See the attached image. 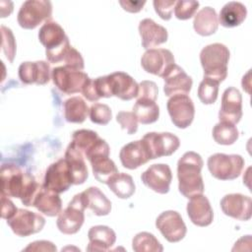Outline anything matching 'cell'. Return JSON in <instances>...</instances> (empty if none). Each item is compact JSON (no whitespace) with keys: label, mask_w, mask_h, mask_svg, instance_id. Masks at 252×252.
<instances>
[{"label":"cell","mask_w":252,"mask_h":252,"mask_svg":"<svg viewBox=\"0 0 252 252\" xmlns=\"http://www.w3.org/2000/svg\"><path fill=\"white\" fill-rule=\"evenodd\" d=\"M1 195L21 199L23 205L31 207L41 186L35 178L20 166L4 163L1 166Z\"/></svg>","instance_id":"obj_1"},{"label":"cell","mask_w":252,"mask_h":252,"mask_svg":"<svg viewBox=\"0 0 252 252\" xmlns=\"http://www.w3.org/2000/svg\"><path fill=\"white\" fill-rule=\"evenodd\" d=\"M204 161L199 154L193 151L186 152L177 162L178 190L185 197L203 194L204 182L201 175Z\"/></svg>","instance_id":"obj_2"},{"label":"cell","mask_w":252,"mask_h":252,"mask_svg":"<svg viewBox=\"0 0 252 252\" xmlns=\"http://www.w3.org/2000/svg\"><path fill=\"white\" fill-rule=\"evenodd\" d=\"M93 83L98 98L116 96L122 100H131L138 95L139 85L124 72H114L97 77L93 79Z\"/></svg>","instance_id":"obj_3"},{"label":"cell","mask_w":252,"mask_h":252,"mask_svg":"<svg viewBox=\"0 0 252 252\" xmlns=\"http://www.w3.org/2000/svg\"><path fill=\"white\" fill-rule=\"evenodd\" d=\"M38 39L45 47L46 59L53 64L63 62L71 47L63 28L53 21L45 22L38 32Z\"/></svg>","instance_id":"obj_4"},{"label":"cell","mask_w":252,"mask_h":252,"mask_svg":"<svg viewBox=\"0 0 252 252\" xmlns=\"http://www.w3.org/2000/svg\"><path fill=\"white\" fill-rule=\"evenodd\" d=\"M229 56L228 48L222 43L216 42L205 46L200 52V62L204 70V77L219 83L224 81L227 76Z\"/></svg>","instance_id":"obj_5"},{"label":"cell","mask_w":252,"mask_h":252,"mask_svg":"<svg viewBox=\"0 0 252 252\" xmlns=\"http://www.w3.org/2000/svg\"><path fill=\"white\" fill-rule=\"evenodd\" d=\"M52 4L47 0H28L18 12V24L25 30H33L42 22L51 21Z\"/></svg>","instance_id":"obj_6"},{"label":"cell","mask_w":252,"mask_h":252,"mask_svg":"<svg viewBox=\"0 0 252 252\" xmlns=\"http://www.w3.org/2000/svg\"><path fill=\"white\" fill-rule=\"evenodd\" d=\"M207 165L215 178L219 180H233L240 175L244 167V159L239 155L217 153L208 158Z\"/></svg>","instance_id":"obj_7"},{"label":"cell","mask_w":252,"mask_h":252,"mask_svg":"<svg viewBox=\"0 0 252 252\" xmlns=\"http://www.w3.org/2000/svg\"><path fill=\"white\" fill-rule=\"evenodd\" d=\"M51 79L54 86L63 94H73L82 93L90 77L81 70H76L68 66H58L52 69Z\"/></svg>","instance_id":"obj_8"},{"label":"cell","mask_w":252,"mask_h":252,"mask_svg":"<svg viewBox=\"0 0 252 252\" xmlns=\"http://www.w3.org/2000/svg\"><path fill=\"white\" fill-rule=\"evenodd\" d=\"M149 153L150 159L171 156L180 146L177 136L168 132H150L142 138Z\"/></svg>","instance_id":"obj_9"},{"label":"cell","mask_w":252,"mask_h":252,"mask_svg":"<svg viewBox=\"0 0 252 252\" xmlns=\"http://www.w3.org/2000/svg\"><path fill=\"white\" fill-rule=\"evenodd\" d=\"M85 210L86 208L79 193L73 197L66 209L58 215L56 221L58 229L64 234L77 233L84 223Z\"/></svg>","instance_id":"obj_10"},{"label":"cell","mask_w":252,"mask_h":252,"mask_svg":"<svg viewBox=\"0 0 252 252\" xmlns=\"http://www.w3.org/2000/svg\"><path fill=\"white\" fill-rule=\"evenodd\" d=\"M72 185H74L73 175L65 158H60L49 165L44 175L43 188L60 194L67 191Z\"/></svg>","instance_id":"obj_11"},{"label":"cell","mask_w":252,"mask_h":252,"mask_svg":"<svg viewBox=\"0 0 252 252\" xmlns=\"http://www.w3.org/2000/svg\"><path fill=\"white\" fill-rule=\"evenodd\" d=\"M7 223L16 235L27 237L41 231L45 224V220L34 212L18 209L16 214L10 220H7Z\"/></svg>","instance_id":"obj_12"},{"label":"cell","mask_w":252,"mask_h":252,"mask_svg":"<svg viewBox=\"0 0 252 252\" xmlns=\"http://www.w3.org/2000/svg\"><path fill=\"white\" fill-rule=\"evenodd\" d=\"M166 108L172 123L180 129L191 125L195 115V106L187 94H175L167 100Z\"/></svg>","instance_id":"obj_13"},{"label":"cell","mask_w":252,"mask_h":252,"mask_svg":"<svg viewBox=\"0 0 252 252\" xmlns=\"http://www.w3.org/2000/svg\"><path fill=\"white\" fill-rule=\"evenodd\" d=\"M175 64L172 52L165 48L148 49L141 58L143 69L150 74L163 78Z\"/></svg>","instance_id":"obj_14"},{"label":"cell","mask_w":252,"mask_h":252,"mask_svg":"<svg viewBox=\"0 0 252 252\" xmlns=\"http://www.w3.org/2000/svg\"><path fill=\"white\" fill-rule=\"evenodd\" d=\"M156 226L161 235L171 243L179 242L184 238L187 232L186 225L176 211L162 212L156 220Z\"/></svg>","instance_id":"obj_15"},{"label":"cell","mask_w":252,"mask_h":252,"mask_svg":"<svg viewBox=\"0 0 252 252\" xmlns=\"http://www.w3.org/2000/svg\"><path fill=\"white\" fill-rule=\"evenodd\" d=\"M142 182L158 194H166L169 191L172 173L169 165L165 163L152 164L141 175Z\"/></svg>","instance_id":"obj_16"},{"label":"cell","mask_w":252,"mask_h":252,"mask_svg":"<svg viewBox=\"0 0 252 252\" xmlns=\"http://www.w3.org/2000/svg\"><path fill=\"white\" fill-rule=\"evenodd\" d=\"M242 117V96L240 92L229 87L225 89L221 96L219 119L220 122L237 124Z\"/></svg>","instance_id":"obj_17"},{"label":"cell","mask_w":252,"mask_h":252,"mask_svg":"<svg viewBox=\"0 0 252 252\" xmlns=\"http://www.w3.org/2000/svg\"><path fill=\"white\" fill-rule=\"evenodd\" d=\"M220 209L225 216L245 221L252 216V201L240 193L227 194L220 200Z\"/></svg>","instance_id":"obj_18"},{"label":"cell","mask_w":252,"mask_h":252,"mask_svg":"<svg viewBox=\"0 0 252 252\" xmlns=\"http://www.w3.org/2000/svg\"><path fill=\"white\" fill-rule=\"evenodd\" d=\"M163 92L166 96L175 94H187L191 91L192 78L178 65L174 64L163 77Z\"/></svg>","instance_id":"obj_19"},{"label":"cell","mask_w":252,"mask_h":252,"mask_svg":"<svg viewBox=\"0 0 252 252\" xmlns=\"http://www.w3.org/2000/svg\"><path fill=\"white\" fill-rule=\"evenodd\" d=\"M19 78L26 85H45L50 81V66L45 61L23 62L18 70Z\"/></svg>","instance_id":"obj_20"},{"label":"cell","mask_w":252,"mask_h":252,"mask_svg":"<svg viewBox=\"0 0 252 252\" xmlns=\"http://www.w3.org/2000/svg\"><path fill=\"white\" fill-rule=\"evenodd\" d=\"M186 211L190 220L197 226H208L213 221V209L209 199L203 194L191 197L187 203Z\"/></svg>","instance_id":"obj_21"},{"label":"cell","mask_w":252,"mask_h":252,"mask_svg":"<svg viewBox=\"0 0 252 252\" xmlns=\"http://www.w3.org/2000/svg\"><path fill=\"white\" fill-rule=\"evenodd\" d=\"M138 30L141 36L142 46L147 50L166 42L168 38L166 29L157 24L152 19L142 20L139 24Z\"/></svg>","instance_id":"obj_22"},{"label":"cell","mask_w":252,"mask_h":252,"mask_svg":"<svg viewBox=\"0 0 252 252\" xmlns=\"http://www.w3.org/2000/svg\"><path fill=\"white\" fill-rule=\"evenodd\" d=\"M121 164L128 169H136L150 160L149 153L142 139L124 145L119 153Z\"/></svg>","instance_id":"obj_23"},{"label":"cell","mask_w":252,"mask_h":252,"mask_svg":"<svg viewBox=\"0 0 252 252\" xmlns=\"http://www.w3.org/2000/svg\"><path fill=\"white\" fill-rule=\"evenodd\" d=\"M88 251H107L115 243L116 234L106 225L92 226L88 232Z\"/></svg>","instance_id":"obj_24"},{"label":"cell","mask_w":252,"mask_h":252,"mask_svg":"<svg viewBox=\"0 0 252 252\" xmlns=\"http://www.w3.org/2000/svg\"><path fill=\"white\" fill-rule=\"evenodd\" d=\"M86 209H90L95 216H107L111 211V202L97 187H90L80 193Z\"/></svg>","instance_id":"obj_25"},{"label":"cell","mask_w":252,"mask_h":252,"mask_svg":"<svg viewBox=\"0 0 252 252\" xmlns=\"http://www.w3.org/2000/svg\"><path fill=\"white\" fill-rule=\"evenodd\" d=\"M32 207L36 208L40 213L47 217H55L62 211V201L59 194L49 191L41 186L33 199Z\"/></svg>","instance_id":"obj_26"},{"label":"cell","mask_w":252,"mask_h":252,"mask_svg":"<svg viewBox=\"0 0 252 252\" xmlns=\"http://www.w3.org/2000/svg\"><path fill=\"white\" fill-rule=\"evenodd\" d=\"M64 158L67 160L74 180V185L83 184L89 177L88 168L85 162V157L72 145L69 144Z\"/></svg>","instance_id":"obj_27"},{"label":"cell","mask_w":252,"mask_h":252,"mask_svg":"<svg viewBox=\"0 0 252 252\" xmlns=\"http://www.w3.org/2000/svg\"><path fill=\"white\" fill-rule=\"evenodd\" d=\"M218 27V15L216 10L212 7H204L194 17L193 28L195 32L202 36H208L215 33Z\"/></svg>","instance_id":"obj_28"},{"label":"cell","mask_w":252,"mask_h":252,"mask_svg":"<svg viewBox=\"0 0 252 252\" xmlns=\"http://www.w3.org/2000/svg\"><path fill=\"white\" fill-rule=\"evenodd\" d=\"M247 15L246 7L236 1L226 3L220 12L219 23L224 28H234L243 23Z\"/></svg>","instance_id":"obj_29"},{"label":"cell","mask_w":252,"mask_h":252,"mask_svg":"<svg viewBox=\"0 0 252 252\" xmlns=\"http://www.w3.org/2000/svg\"><path fill=\"white\" fill-rule=\"evenodd\" d=\"M89 113L90 108L81 96H72L64 102V117L69 123H83Z\"/></svg>","instance_id":"obj_30"},{"label":"cell","mask_w":252,"mask_h":252,"mask_svg":"<svg viewBox=\"0 0 252 252\" xmlns=\"http://www.w3.org/2000/svg\"><path fill=\"white\" fill-rule=\"evenodd\" d=\"M142 124H152L158 119L159 107L156 101L149 99H137L132 111Z\"/></svg>","instance_id":"obj_31"},{"label":"cell","mask_w":252,"mask_h":252,"mask_svg":"<svg viewBox=\"0 0 252 252\" xmlns=\"http://www.w3.org/2000/svg\"><path fill=\"white\" fill-rule=\"evenodd\" d=\"M94 178L100 182L107 184V182L118 173V169L109 157H98L90 161Z\"/></svg>","instance_id":"obj_32"},{"label":"cell","mask_w":252,"mask_h":252,"mask_svg":"<svg viewBox=\"0 0 252 252\" xmlns=\"http://www.w3.org/2000/svg\"><path fill=\"white\" fill-rule=\"evenodd\" d=\"M106 185L120 199H128L135 193V184L132 176L124 172L115 174Z\"/></svg>","instance_id":"obj_33"},{"label":"cell","mask_w":252,"mask_h":252,"mask_svg":"<svg viewBox=\"0 0 252 252\" xmlns=\"http://www.w3.org/2000/svg\"><path fill=\"white\" fill-rule=\"evenodd\" d=\"M98 140L99 136L96 132L88 129H80L73 133L70 144H72L84 157H86Z\"/></svg>","instance_id":"obj_34"},{"label":"cell","mask_w":252,"mask_h":252,"mask_svg":"<svg viewBox=\"0 0 252 252\" xmlns=\"http://www.w3.org/2000/svg\"><path fill=\"white\" fill-rule=\"evenodd\" d=\"M239 137V132L234 124L228 122H219L213 128V138L217 144L232 145Z\"/></svg>","instance_id":"obj_35"},{"label":"cell","mask_w":252,"mask_h":252,"mask_svg":"<svg viewBox=\"0 0 252 252\" xmlns=\"http://www.w3.org/2000/svg\"><path fill=\"white\" fill-rule=\"evenodd\" d=\"M132 249L135 252H161L163 247L154 234L142 231L134 236Z\"/></svg>","instance_id":"obj_36"},{"label":"cell","mask_w":252,"mask_h":252,"mask_svg":"<svg viewBox=\"0 0 252 252\" xmlns=\"http://www.w3.org/2000/svg\"><path fill=\"white\" fill-rule=\"evenodd\" d=\"M220 83L204 77L203 81L198 87V97L204 104H213L216 102L219 94Z\"/></svg>","instance_id":"obj_37"},{"label":"cell","mask_w":252,"mask_h":252,"mask_svg":"<svg viewBox=\"0 0 252 252\" xmlns=\"http://www.w3.org/2000/svg\"><path fill=\"white\" fill-rule=\"evenodd\" d=\"M90 119L93 123L106 125L112 118L110 107L104 103H94L90 108Z\"/></svg>","instance_id":"obj_38"},{"label":"cell","mask_w":252,"mask_h":252,"mask_svg":"<svg viewBox=\"0 0 252 252\" xmlns=\"http://www.w3.org/2000/svg\"><path fill=\"white\" fill-rule=\"evenodd\" d=\"M1 35H2V49L8 61L12 63L16 56V41L12 31L5 27L1 26Z\"/></svg>","instance_id":"obj_39"},{"label":"cell","mask_w":252,"mask_h":252,"mask_svg":"<svg viewBox=\"0 0 252 252\" xmlns=\"http://www.w3.org/2000/svg\"><path fill=\"white\" fill-rule=\"evenodd\" d=\"M198 7V1H176L174 6V15L178 20H189L195 16Z\"/></svg>","instance_id":"obj_40"},{"label":"cell","mask_w":252,"mask_h":252,"mask_svg":"<svg viewBox=\"0 0 252 252\" xmlns=\"http://www.w3.org/2000/svg\"><path fill=\"white\" fill-rule=\"evenodd\" d=\"M116 121L120 124L121 128L127 132V134H135L138 130V120L133 112L120 111L116 115Z\"/></svg>","instance_id":"obj_41"},{"label":"cell","mask_w":252,"mask_h":252,"mask_svg":"<svg viewBox=\"0 0 252 252\" xmlns=\"http://www.w3.org/2000/svg\"><path fill=\"white\" fill-rule=\"evenodd\" d=\"M139 85V91L137 99H149L156 101L158 94V89L155 82L153 81H142Z\"/></svg>","instance_id":"obj_42"},{"label":"cell","mask_w":252,"mask_h":252,"mask_svg":"<svg viewBox=\"0 0 252 252\" xmlns=\"http://www.w3.org/2000/svg\"><path fill=\"white\" fill-rule=\"evenodd\" d=\"M176 1H167V0H155L153 2L154 8L156 13L165 21H168L171 19L173 8L175 6Z\"/></svg>","instance_id":"obj_43"},{"label":"cell","mask_w":252,"mask_h":252,"mask_svg":"<svg viewBox=\"0 0 252 252\" xmlns=\"http://www.w3.org/2000/svg\"><path fill=\"white\" fill-rule=\"evenodd\" d=\"M63 62H64L65 66H68V67L76 69V70L82 71L85 67L84 59H83L81 53L72 46L69 48L68 52L66 53Z\"/></svg>","instance_id":"obj_44"},{"label":"cell","mask_w":252,"mask_h":252,"mask_svg":"<svg viewBox=\"0 0 252 252\" xmlns=\"http://www.w3.org/2000/svg\"><path fill=\"white\" fill-rule=\"evenodd\" d=\"M1 217L5 220H10L18 211V208L13 204L9 197L1 195Z\"/></svg>","instance_id":"obj_45"},{"label":"cell","mask_w":252,"mask_h":252,"mask_svg":"<svg viewBox=\"0 0 252 252\" xmlns=\"http://www.w3.org/2000/svg\"><path fill=\"white\" fill-rule=\"evenodd\" d=\"M25 251H56V246L46 240H37L32 243H30L28 247L24 249Z\"/></svg>","instance_id":"obj_46"},{"label":"cell","mask_w":252,"mask_h":252,"mask_svg":"<svg viewBox=\"0 0 252 252\" xmlns=\"http://www.w3.org/2000/svg\"><path fill=\"white\" fill-rule=\"evenodd\" d=\"M119 4L125 11H127L129 13H138L143 9L144 5L146 4V1L126 0V1H119Z\"/></svg>","instance_id":"obj_47"}]
</instances>
